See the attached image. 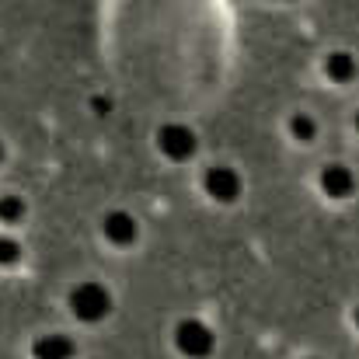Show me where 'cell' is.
<instances>
[{"label": "cell", "instance_id": "obj_4", "mask_svg": "<svg viewBox=\"0 0 359 359\" xmlns=\"http://www.w3.org/2000/svg\"><path fill=\"white\" fill-rule=\"evenodd\" d=\"M286 133H290L297 143H314L321 129H318V119H314V116H307V112H293L290 122H286Z\"/></svg>", "mask_w": 359, "mask_h": 359}, {"label": "cell", "instance_id": "obj_8", "mask_svg": "<svg viewBox=\"0 0 359 359\" xmlns=\"http://www.w3.org/2000/svg\"><path fill=\"white\" fill-rule=\"evenodd\" d=\"M356 133H359V112H356Z\"/></svg>", "mask_w": 359, "mask_h": 359}, {"label": "cell", "instance_id": "obj_1", "mask_svg": "<svg viewBox=\"0 0 359 359\" xmlns=\"http://www.w3.org/2000/svg\"><path fill=\"white\" fill-rule=\"evenodd\" d=\"M318 185H321V192H325L328 199L346 203V199H353V196H356V171H353L349 164L332 161V164H325V168H321Z\"/></svg>", "mask_w": 359, "mask_h": 359}, {"label": "cell", "instance_id": "obj_7", "mask_svg": "<svg viewBox=\"0 0 359 359\" xmlns=\"http://www.w3.org/2000/svg\"><path fill=\"white\" fill-rule=\"evenodd\" d=\"M356 328H359V307H356Z\"/></svg>", "mask_w": 359, "mask_h": 359}, {"label": "cell", "instance_id": "obj_6", "mask_svg": "<svg viewBox=\"0 0 359 359\" xmlns=\"http://www.w3.org/2000/svg\"><path fill=\"white\" fill-rule=\"evenodd\" d=\"M77 307H81V314H88V318H95V314H102L105 311V293L102 290H81L77 293Z\"/></svg>", "mask_w": 359, "mask_h": 359}, {"label": "cell", "instance_id": "obj_2", "mask_svg": "<svg viewBox=\"0 0 359 359\" xmlns=\"http://www.w3.org/2000/svg\"><path fill=\"white\" fill-rule=\"evenodd\" d=\"M206 192L217 199V203H234L241 196V175L227 164H217L206 171Z\"/></svg>", "mask_w": 359, "mask_h": 359}, {"label": "cell", "instance_id": "obj_5", "mask_svg": "<svg viewBox=\"0 0 359 359\" xmlns=\"http://www.w3.org/2000/svg\"><path fill=\"white\" fill-rule=\"evenodd\" d=\"M325 70H328V81H335V84H349V81L356 77V60H353L349 53H332L328 63H325Z\"/></svg>", "mask_w": 359, "mask_h": 359}, {"label": "cell", "instance_id": "obj_3", "mask_svg": "<svg viewBox=\"0 0 359 359\" xmlns=\"http://www.w3.org/2000/svg\"><path fill=\"white\" fill-rule=\"evenodd\" d=\"M178 346L189 356H210L213 353V332L203 321H185L178 328Z\"/></svg>", "mask_w": 359, "mask_h": 359}]
</instances>
